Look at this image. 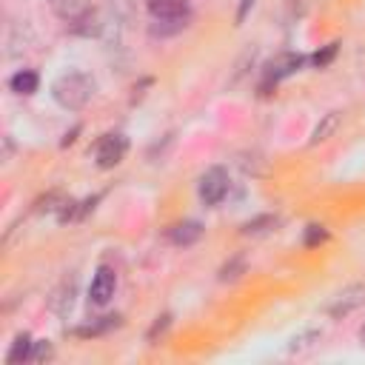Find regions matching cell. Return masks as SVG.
Wrapping results in <instances>:
<instances>
[{"mask_svg":"<svg viewBox=\"0 0 365 365\" xmlns=\"http://www.w3.org/2000/svg\"><path fill=\"white\" fill-rule=\"evenodd\" d=\"M48 6L60 20L71 23V20H77L80 14H86L91 9V0H48Z\"/></svg>","mask_w":365,"mask_h":365,"instance_id":"obj_11","label":"cell"},{"mask_svg":"<svg viewBox=\"0 0 365 365\" xmlns=\"http://www.w3.org/2000/svg\"><path fill=\"white\" fill-rule=\"evenodd\" d=\"M197 191H200V200H202L205 205L222 202V197L228 194V171H225L222 165H211V168L200 177Z\"/></svg>","mask_w":365,"mask_h":365,"instance_id":"obj_2","label":"cell"},{"mask_svg":"<svg viewBox=\"0 0 365 365\" xmlns=\"http://www.w3.org/2000/svg\"><path fill=\"white\" fill-rule=\"evenodd\" d=\"M9 86H11L14 94H34L37 86H40V77H37V71H31V68H20L17 74H11Z\"/></svg>","mask_w":365,"mask_h":365,"instance_id":"obj_13","label":"cell"},{"mask_svg":"<svg viewBox=\"0 0 365 365\" xmlns=\"http://www.w3.org/2000/svg\"><path fill=\"white\" fill-rule=\"evenodd\" d=\"M106 9H108L106 26H125L134 20L137 0H106Z\"/></svg>","mask_w":365,"mask_h":365,"instance_id":"obj_10","label":"cell"},{"mask_svg":"<svg viewBox=\"0 0 365 365\" xmlns=\"http://www.w3.org/2000/svg\"><path fill=\"white\" fill-rule=\"evenodd\" d=\"M48 356H51L48 342H34V348H31V362H40V359H48Z\"/></svg>","mask_w":365,"mask_h":365,"instance_id":"obj_19","label":"cell"},{"mask_svg":"<svg viewBox=\"0 0 365 365\" xmlns=\"http://www.w3.org/2000/svg\"><path fill=\"white\" fill-rule=\"evenodd\" d=\"M334 54H336V43H331V46H328V48H325L322 54L317 51V54H314V63H317V66H325V63H328V60H331Z\"/></svg>","mask_w":365,"mask_h":365,"instance_id":"obj_20","label":"cell"},{"mask_svg":"<svg viewBox=\"0 0 365 365\" xmlns=\"http://www.w3.org/2000/svg\"><path fill=\"white\" fill-rule=\"evenodd\" d=\"M94 77L86 71H66L51 83V97L60 108L66 111H80L91 97H94Z\"/></svg>","mask_w":365,"mask_h":365,"instance_id":"obj_1","label":"cell"},{"mask_svg":"<svg viewBox=\"0 0 365 365\" xmlns=\"http://www.w3.org/2000/svg\"><path fill=\"white\" fill-rule=\"evenodd\" d=\"M9 154H11V140L6 137V148H3V160H9Z\"/></svg>","mask_w":365,"mask_h":365,"instance_id":"obj_23","label":"cell"},{"mask_svg":"<svg viewBox=\"0 0 365 365\" xmlns=\"http://www.w3.org/2000/svg\"><path fill=\"white\" fill-rule=\"evenodd\" d=\"M68 31L71 34H80V37H100L106 31V17L94 9H88L86 14H80L77 20L68 23Z\"/></svg>","mask_w":365,"mask_h":365,"instance_id":"obj_9","label":"cell"},{"mask_svg":"<svg viewBox=\"0 0 365 365\" xmlns=\"http://www.w3.org/2000/svg\"><path fill=\"white\" fill-rule=\"evenodd\" d=\"M114 288H117V274H114V268L100 265L97 274L91 277V285H88V302H91V305H106V302L114 297Z\"/></svg>","mask_w":365,"mask_h":365,"instance_id":"obj_5","label":"cell"},{"mask_svg":"<svg viewBox=\"0 0 365 365\" xmlns=\"http://www.w3.org/2000/svg\"><path fill=\"white\" fill-rule=\"evenodd\" d=\"M31 348H34L31 336H29V334H17V339L11 342V348H9V354H6V362H23V359H31Z\"/></svg>","mask_w":365,"mask_h":365,"instance_id":"obj_14","label":"cell"},{"mask_svg":"<svg viewBox=\"0 0 365 365\" xmlns=\"http://www.w3.org/2000/svg\"><path fill=\"white\" fill-rule=\"evenodd\" d=\"M125 151H128V140L123 134H106L94 148V160L100 168H114L125 157Z\"/></svg>","mask_w":365,"mask_h":365,"instance_id":"obj_3","label":"cell"},{"mask_svg":"<svg viewBox=\"0 0 365 365\" xmlns=\"http://www.w3.org/2000/svg\"><path fill=\"white\" fill-rule=\"evenodd\" d=\"M254 0H242L240 3V11H237V23H242V17H245V11H248V6H251Z\"/></svg>","mask_w":365,"mask_h":365,"instance_id":"obj_22","label":"cell"},{"mask_svg":"<svg viewBox=\"0 0 365 365\" xmlns=\"http://www.w3.org/2000/svg\"><path fill=\"white\" fill-rule=\"evenodd\" d=\"M305 63V57L302 54H294V51H282V54H277L274 60H268V66H265V83L262 86H277L279 80H285V77H291L294 71H299V66Z\"/></svg>","mask_w":365,"mask_h":365,"instance_id":"obj_4","label":"cell"},{"mask_svg":"<svg viewBox=\"0 0 365 365\" xmlns=\"http://www.w3.org/2000/svg\"><path fill=\"white\" fill-rule=\"evenodd\" d=\"M188 20H154L151 23V34H160V37H168V34H177L185 29Z\"/></svg>","mask_w":365,"mask_h":365,"instance_id":"obj_17","label":"cell"},{"mask_svg":"<svg viewBox=\"0 0 365 365\" xmlns=\"http://www.w3.org/2000/svg\"><path fill=\"white\" fill-rule=\"evenodd\" d=\"M359 342H362V348H365V322H362V328H359Z\"/></svg>","mask_w":365,"mask_h":365,"instance_id":"obj_24","label":"cell"},{"mask_svg":"<svg viewBox=\"0 0 365 365\" xmlns=\"http://www.w3.org/2000/svg\"><path fill=\"white\" fill-rule=\"evenodd\" d=\"M168 237H171L174 245H191V242H197L202 237V225L197 220H185V222H177Z\"/></svg>","mask_w":365,"mask_h":365,"instance_id":"obj_12","label":"cell"},{"mask_svg":"<svg viewBox=\"0 0 365 365\" xmlns=\"http://www.w3.org/2000/svg\"><path fill=\"white\" fill-rule=\"evenodd\" d=\"M311 339H319V334H317V331H311V334H305V336H297V339L291 342V351H297V348H305Z\"/></svg>","mask_w":365,"mask_h":365,"instance_id":"obj_21","label":"cell"},{"mask_svg":"<svg viewBox=\"0 0 365 365\" xmlns=\"http://www.w3.org/2000/svg\"><path fill=\"white\" fill-rule=\"evenodd\" d=\"M328 237V231L322 225H308V234H305V245H317Z\"/></svg>","mask_w":365,"mask_h":365,"instance_id":"obj_18","label":"cell"},{"mask_svg":"<svg viewBox=\"0 0 365 365\" xmlns=\"http://www.w3.org/2000/svg\"><path fill=\"white\" fill-rule=\"evenodd\" d=\"M362 302H365V288L362 285H351V288H345V291L336 294V299L328 305V314L331 317H345L354 308H359Z\"/></svg>","mask_w":365,"mask_h":365,"instance_id":"obj_8","label":"cell"},{"mask_svg":"<svg viewBox=\"0 0 365 365\" xmlns=\"http://www.w3.org/2000/svg\"><path fill=\"white\" fill-rule=\"evenodd\" d=\"M29 46H34V34H31L29 23L11 20L6 26V57H20L29 51Z\"/></svg>","mask_w":365,"mask_h":365,"instance_id":"obj_6","label":"cell"},{"mask_svg":"<svg viewBox=\"0 0 365 365\" xmlns=\"http://www.w3.org/2000/svg\"><path fill=\"white\" fill-rule=\"evenodd\" d=\"M336 125H339V111H328V114L319 120V125L314 128L311 143H322V140H328V137L336 131Z\"/></svg>","mask_w":365,"mask_h":365,"instance_id":"obj_15","label":"cell"},{"mask_svg":"<svg viewBox=\"0 0 365 365\" xmlns=\"http://www.w3.org/2000/svg\"><path fill=\"white\" fill-rule=\"evenodd\" d=\"M71 305H74V282H63V288L54 294V299H51V308L60 314V317H66L68 311H71Z\"/></svg>","mask_w":365,"mask_h":365,"instance_id":"obj_16","label":"cell"},{"mask_svg":"<svg viewBox=\"0 0 365 365\" xmlns=\"http://www.w3.org/2000/svg\"><path fill=\"white\" fill-rule=\"evenodd\" d=\"M154 20H188L191 6L188 0H145Z\"/></svg>","mask_w":365,"mask_h":365,"instance_id":"obj_7","label":"cell"}]
</instances>
